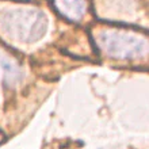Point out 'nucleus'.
Here are the masks:
<instances>
[{
    "instance_id": "nucleus-1",
    "label": "nucleus",
    "mask_w": 149,
    "mask_h": 149,
    "mask_svg": "<svg viewBox=\"0 0 149 149\" xmlns=\"http://www.w3.org/2000/svg\"><path fill=\"white\" fill-rule=\"evenodd\" d=\"M47 20L41 11L15 8L0 14V31L12 41L36 42L46 33Z\"/></svg>"
},
{
    "instance_id": "nucleus-2",
    "label": "nucleus",
    "mask_w": 149,
    "mask_h": 149,
    "mask_svg": "<svg viewBox=\"0 0 149 149\" xmlns=\"http://www.w3.org/2000/svg\"><path fill=\"white\" fill-rule=\"evenodd\" d=\"M96 42L100 50L113 58L136 60L149 54V39L127 30H103Z\"/></svg>"
},
{
    "instance_id": "nucleus-3",
    "label": "nucleus",
    "mask_w": 149,
    "mask_h": 149,
    "mask_svg": "<svg viewBox=\"0 0 149 149\" xmlns=\"http://www.w3.org/2000/svg\"><path fill=\"white\" fill-rule=\"evenodd\" d=\"M22 79V71L15 63V60L8 57L0 49V81L6 86H15Z\"/></svg>"
},
{
    "instance_id": "nucleus-4",
    "label": "nucleus",
    "mask_w": 149,
    "mask_h": 149,
    "mask_svg": "<svg viewBox=\"0 0 149 149\" xmlns=\"http://www.w3.org/2000/svg\"><path fill=\"white\" fill-rule=\"evenodd\" d=\"M56 6L68 19L77 20L84 14V0H56Z\"/></svg>"
}]
</instances>
